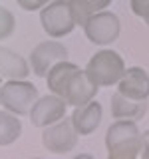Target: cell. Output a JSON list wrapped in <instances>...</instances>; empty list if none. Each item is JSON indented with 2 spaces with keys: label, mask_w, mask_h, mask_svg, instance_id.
Segmentation results:
<instances>
[{
  "label": "cell",
  "mask_w": 149,
  "mask_h": 159,
  "mask_svg": "<svg viewBox=\"0 0 149 159\" xmlns=\"http://www.w3.org/2000/svg\"><path fill=\"white\" fill-rule=\"evenodd\" d=\"M109 159H133L141 151V131L131 119H115L106 131Z\"/></svg>",
  "instance_id": "obj_1"
},
{
  "label": "cell",
  "mask_w": 149,
  "mask_h": 159,
  "mask_svg": "<svg viewBox=\"0 0 149 159\" xmlns=\"http://www.w3.org/2000/svg\"><path fill=\"white\" fill-rule=\"evenodd\" d=\"M125 62L119 56L115 50H99L89 58L86 74L99 88H109V86H117V82L121 80L123 72H125Z\"/></svg>",
  "instance_id": "obj_2"
},
{
  "label": "cell",
  "mask_w": 149,
  "mask_h": 159,
  "mask_svg": "<svg viewBox=\"0 0 149 159\" xmlns=\"http://www.w3.org/2000/svg\"><path fill=\"white\" fill-rule=\"evenodd\" d=\"M38 99V88L28 80H6L0 89V103L4 109L16 113V116H28L34 102Z\"/></svg>",
  "instance_id": "obj_3"
},
{
  "label": "cell",
  "mask_w": 149,
  "mask_h": 159,
  "mask_svg": "<svg viewBox=\"0 0 149 159\" xmlns=\"http://www.w3.org/2000/svg\"><path fill=\"white\" fill-rule=\"evenodd\" d=\"M40 24L52 38H64L72 34L78 24L72 14L70 0H52L48 6H44L40 12Z\"/></svg>",
  "instance_id": "obj_4"
},
{
  "label": "cell",
  "mask_w": 149,
  "mask_h": 159,
  "mask_svg": "<svg viewBox=\"0 0 149 159\" xmlns=\"http://www.w3.org/2000/svg\"><path fill=\"white\" fill-rule=\"evenodd\" d=\"M86 38L96 46H109L119 38L121 32V22L113 12L109 10H102L89 16V20L84 26Z\"/></svg>",
  "instance_id": "obj_5"
},
{
  "label": "cell",
  "mask_w": 149,
  "mask_h": 159,
  "mask_svg": "<svg viewBox=\"0 0 149 159\" xmlns=\"http://www.w3.org/2000/svg\"><path fill=\"white\" fill-rule=\"evenodd\" d=\"M79 133L76 131L72 119H60V121L52 123V125L44 127L42 131V145L46 151L56 153V155H64L70 153L74 147L78 145Z\"/></svg>",
  "instance_id": "obj_6"
},
{
  "label": "cell",
  "mask_w": 149,
  "mask_h": 159,
  "mask_svg": "<svg viewBox=\"0 0 149 159\" xmlns=\"http://www.w3.org/2000/svg\"><path fill=\"white\" fill-rule=\"evenodd\" d=\"M66 106H68L66 99L52 92L48 96H40L28 113L30 121H32L34 127H48L66 117Z\"/></svg>",
  "instance_id": "obj_7"
},
{
  "label": "cell",
  "mask_w": 149,
  "mask_h": 159,
  "mask_svg": "<svg viewBox=\"0 0 149 159\" xmlns=\"http://www.w3.org/2000/svg\"><path fill=\"white\" fill-rule=\"evenodd\" d=\"M70 52L66 46H62L56 40H46L40 42L30 54V68L34 70V74L40 78H46V74L52 70V66H56L62 60H68Z\"/></svg>",
  "instance_id": "obj_8"
},
{
  "label": "cell",
  "mask_w": 149,
  "mask_h": 159,
  "mask_svg": "<svg viewBox=\"0 0 149 159\" xmlns=\"http://www.w3.org/2000/svg\"><path fill=\"white\" fill-rule=\"evenodd\" d=\"M97 89H99V86L86 74V70L78 68L74 72V76L70 78V82L66 84V88H64L62 98L68 102V106L78 107V106H84V103L92 102L97 96Z\"/></svg>",
  "instance_id": "obj_9"
},
{
  "label": "cell",
  "mask_w": 149,
  "mask_h": 159,
  "mask_svg": "<svg viewBox=\"0 0 149 159\" xmlns=\"http://www.w3.org/2000/svg\"><path fill=\"white\" fill-rule=\"evenodd\" d=\"M117 92L129 99L147 102L149 99V74L139 66L127 68L123 72L121 80L117 82Z\"/></svg>",
  "instance_id": "obj_10"
},
{
  "label": "cell",
  "mask_w": 149,
  "mask_h": 159,
  "mask_svg": "<svg viewBox=\"0 0 149 159\" xmlns=\"http://www.w3.org/2000/svg\"><path fill=\"white\" fill-rule=\"evenodd\" d=\"M102 116H103V109L102 103L92 99V102L84 103V106H78L72 113V123L76 127V131L79 135H89L97 129V125L102 123Z\"/></svg>",
  "instance_id": "obj_11"
},
{
  "label": "cell",
  "mask_w": 149,
  "mask_h": 159,
  "mask_svg": "<svg viewBox=\"0 0 149 159\" xmlns=\"http://www.w3.org/2000/svg\"><path fill=\"white\" fill-rule=\"evenodd\" d=\"M147 113V102H137L129 99L123 93H113L111 96V117L113 119H131L139 121Z\"/></svg>",
  "instance_id": "obj_12"
},
{
  "label": "cell",
  "mask_w": 149,
  "mask_h": 159,
  "mask_svg": "<svg viewBox=\"0 0 149 159\" xmlns=\"http://www.w3.org/2000/svg\"><path fill=\"white\" fill-rule=\"evenodd\" d=\"M30 74V64L20 54L10 48L0 46V76L6 80H26Z\"/></svg>",
  "instance_id": "obj_13"
},
{
  "label": "cell",
  "mask_w": 149,
  "mask_h": 159,
  "mask_svg": "<svg viewBox=\"0 0 149 159\" xmlns=\"http://www.w3.org/2000/svg\"><path fill=\"white\" fill-rule=\"evenodd\" d=\"M79 66L76 64H72L70 60H62V62H58L56 66H52V70L46 74V86L52 93H56V96L62 98V92L64 88H66V84L70 82V78L74 76V72H76Z\"/></svg>",
  "instance_id": "obj_14"
},
{
  "label": "cell",
  "mask_w": 149,
  "mask_h": 159,
  "mask_svg": "<svg viewBox=\"0 0 149 159\" xmlns=\"http://www.w3.org/2000/svg\"><path fill=\"white\" fill-rule=\"evenodd\" d=\"M22 135L20 116L12 111H0V145H10Z\"/></svg>",
  "instance_id": "obj_15"
},
{
  "label": "cell",
  "mask_w": 149,
  "mask_h": 159,
  "mask_svg": "<svg viewBox=\"0 0 149 159\" xmlns=\"http://www.w3.org/2000/svg\"><path fill=\"white\" fill-rule=\"evenodd\" d=\"M14 28H16V20H14V14L10 12L8 8L0 6V40H6L12 36Z\"/></svg>",
  "instance_id": "obj_16"
},
{
  "label": "cell",
  "mask_w": 149,
  "mask_h": 159,
  "mask_svg": "<svg viewBox=\"0 0 149 159\" xmlns=\"http://www.w3.org/2000/svg\"><path fill=\"white\" fill-rule=\"evenodd\" d=\"M131 12L139 18H149V0H129Z\"/></svg>",
  "instance_id": "obj_17"
},
{
  "label": "cell",
  "mask_w": 149,
  "mask_h": 159,
  "mask_svg": "<svg viewBox=\"0 0 149 159\" xmlns=\"http://www.w3.org/2000/svg\"><path fill=\"white\" fill-rule=\"evenodd\" d=\"M18 6L22 10H28V12H34V10H42L44 6H48L52 0H16Z\"/></svg>",
  "instance_id": "obj_18"
},
{
  "label": "cell",
  "mask_w": 149,
  "mask_h": 159,
  "mask_svg": "<svg viewBox=\"0 0 149 159\" xmlns=\"http://www.w3.org/2000/svg\"><path fill=\"white\" fill-rule=\"evenodd\" d=\"M139 155L149 159V129L145 133H141V151H139Z\"/></svg>",
  "instance_id": "obj_19"
},
{
  "label": "cell",
  "mask_w": 149,
  "mask_h": 159,
  "mask_svg": "<svg viewBox=\"0 0 149 159\" xmlns=\"http://www.w3.org/2000/svg\"><path fill=\"white\" fill-rule=\"evenodd\" d=\"M0 89H2V76H0Z\"/></svg>",
  "instance_id": "obj_20"
},
{
  "label": "cell",
  "mask_w": 149,
  "mask_h": 159,
  "mask_svg": "<svg viewBox=\"0 0 149 159\" xmlns=\"http://www.w3.org/2000/svg\"><path fill=\"white\" fill-rule=\"evenodd\" d=\"M145 24H147V26H149V18H145Z\"/></svg>",
  "instance_id": "obj_21"
}]
</instances>
